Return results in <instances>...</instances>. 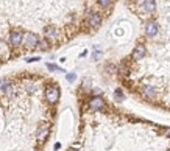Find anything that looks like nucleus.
I'll use <instances>...</instances> for the list:
<instances>
[{
	"label": "nucleus",
	"instance_id": "obj_1",
	"mask_svg": "<svg viewBox=\"0 0 170 151\" xmlns=\"http://www.w3.org/2000/svg\"><path fill=\"white\" fill-rule=\"evenodd\" d=\"M45 98L48 103H56L59 98V89L56 86H48L45 89Z\"/></svg>",
	"mask_w": 170,
	"mask_h": 151
},
{
	"label": "nucleus",
	"instance_id": "obj_2",
	"mask_svg": "<svg viewBox=\"0 0 170 151\" xmlns=\"http://www.w3.org/2000/svg\"><path fill=\"white\" fill-rule=\"evenodd\" d=\"M37 36L36 34H33V33H27V34H23V37H22V44L27 47V48H34L36 47V44H37Z\"/></svg>",
	"mask_w": 170,
	"mask_h": 151
},
{
	"label": "nucleus",
	"instance_id": "obj_3",
	"mask_svg": "<svg viewBox=\"0 0 170 151\" xmlns=\"http://www.w3.org/2000/svg\"><path fill=\"white\" fill-rule=\"evenodd\" d=\"M89 107L90 109H94V111H100V109L104 107V101L101 97H94V98H90L89 101Z\"/></svg>",
	"mask_w": 170,
	"mask_h": 151
},
{
	"label": "nucleus",
	"instance_id": "obj_4",
	"mask_svg": "<svg viewBox=\"0 0 170 151\" xmlns=\"http://www.w3.org/2000/svg\"><path fill=\"white\" fill-rule=\"evenodd\" d=\"M48 132H50L48 125H47V123H42V125L39 126V129H37V140L39 142H44L48 137Z\"/></svg>",
	"mask_w": 170,
	"mask_h": 151
},
{
	"label": "nucleus",
	"instance_id": "obj_5",
	"mask_svg": "<svg viewBox=\"0 0 170 151\" xmlns=\"http://www.w3.org/2000/svg\"><path fill=\"white\" fill-rule=\"evenodd\" d=\"M158 23L156 22H148L147 25H145V34L148 36V37H154L156 34H158Z\"/></svg>",
	"mask_w": 170,
	"mask_h": 151
},
{
	"label": "nucleus",
	"instance_id": "obj_6",
	"mask_svg": "<svg viewBox=\"0 0 170 151\" xmlns=\"http://www.w3.org/2000/svg\"><path fill=\"white\" fill-rule=\"evenodd\" d=\"M22 37H23V34H22L20 31H12L11 36H9L11 45H12V47H19V45L22 44Z\"/></svg>",
	"mask_w": 170,
	"mask_h": 151
},
{
	"label": "nucleus",
	"instance_id": "obj_7",
	"mask_svg": "<svg viewBox=\"0 0 170 151\" xmlns=\"http://www.w3.org/2000/svg\"><path fill=\"white\" fill-rule=\"evenodd\" d=\"M87 23L90 26H98L101 23V16L97 14V12H90V14L87 16Z\"/></svg>",
	"mask_w": 170,
	"mask_h": 151
},
{
	"label": "nucleus",
	"instance_id": "obj_8",
	"mask_svg": "<svg viewBox=\"0 0 170 151\" xmlns=\"http://www.w3.org/2000/svg\"><path fill=\"white\" fill-rule=\"evenodd\" d=\"M145 53H147L145 47H142V45H137V47L134 48L133 54H131V58H133L134 61H139V59H142L143 56H145Z\"/></svg>",
	"mask_w": 170,
	"mask_h": 151
},
{
	"label": "nucleus",
	"instance_id": "obj_9",
	"mask_svg": "<svg viewBox=\"0 0 170 151\" xmlns=\"http://www.w3.org/2000/svg\"><path fill=\"white\" fill-rule=\"evenodd\" d=\"M44 36H45V39H56V36H58V33H56V28L55 26H51V25H48V26H45L44 28Z\"/></svg>",
	"mask_w": 170,
	"mask_h": 151
},
{
	"label": "nucleus",
	"instance_id": "obj_10",
	"mask_svg": "<svg viewBox=\"0 0 170 151\" xmlns=\"http://www.w3.org/2000/svg\"><path fill=\"white\" fill-rule=\"evenodd\" d=\"M142 8H143V11H147V12H154L156 11V2H154V0H143Z\"/></svg>",
	"mask_w": 170,
	"mask_h": 151
},
{
	"label": "nucleus",
	"instance_id": "obj_11",
	"mask_svg": "<svg viewBox=\"0 0 170 151\" xmlns=\"http://www.w3.org/2000/svg\"><path fill=\"white\" fill-rule=\"evenodd\" d=\"M142 93L145 95V97H150V98H151V97H154V95H156V90H154L153 86H148V84H147V86L142 87Z\"/></svg>",
	"mask_w": 170,
	"mask_h": 151
},
{
	"label": "nucleus",
	"instance_id": "obj_12",
	"mask_svg": "<svg viewBox=\"0 0 170 151\" xmlns=\"http://www.w3.org/2000/svg\"><path fill=\"white\" fill-rule=\"evenodd\" d=\"M48 39H39L37 40V44H36V47H37V50H41V51H47L48 50Z\"/></svg>",
	"mask_w": 170,
	"mask_h": 151
},
{
	"label": "nucleus",
	"instance_id": "obj_13",
	"mask_svg": "<svg viewBox=\"0 0 170 151\" xmlns=\"http://www.w3.org/2000/svg\"><path fill=\"white\" fill-rule=\"evenodd\" d=\"M8 87H9V79L2 78V79H0V90H6Z\"/></svg>",
	"mask_w": 170,
	"mask_h": 151
},
{
	"label": "nucleus",
	"instance_id": "obj_14",
	"mask_svg": "<svg viewBox=\"0 0 170 151\" xmlns=\"http://www.w3.org/2000/svg\"><path fill=\"white\" fill-rule=\"evenodd\" d=\"M114 95H115V100H117V101H123V92H122L120 89H115Z\"/></svg>",
	"mask_w": 170,
	"mask_h": 151
},
{
	"label": "nucleus",
	"instance_id": "obj_15",
	"mask_svg": "<svg viewBox=\"0 0 170 151\" xmlns=\"http://www.w3.org/2000/svg\"><path fill=\"white\" fill-rule=\"evenodd\" d=\"M111 3H112V0H98V5L101 8H108Z\"/></svg>",
	"mask_w": 170,
	"mask_h": 151
},
{
	"label": "nucleus",
	"instance_id": "obj_16",
	"mask_svg": "<svg viewBox=\"0 0 170 151\" xmlns=\"http://www.w3.org/2000/svg\"><path fill=\"white\" fill-rule=\"evenodd\" d=\"M47 68L50 72H61V68L58 65H55V64H47Z\"/></svg>",
	"mask_w": 170,
	"mask_h": 151
},
{
	"label": "nucleus",
	"instance_id": "obj_17",
	"mask_svg": "<svg viewBox=\"0 0 170 151\" xmlns=\"http://www.w3.org/2000/svg\"><path fill=\"white\" fill-rule=\"evenodd\" d=\"M66 78H67V81H70V83H72V81H75V78H76V76H75V73H67V76H66Z\"/></svg>",
	"mask_w": 170,
	"mask_h": 151
},
{
	"label": "nucleus",
	"instance_id": "obj_18",
	"mask_svg": "<svg viewBox=\"0 0 170 151\" xmlns=\"http://www.w3.org/2000/svg\"><path fill=\"white\" fill-rule=\"evenodd\" d=\"M27 61H28V62H34V61H39V58H28Z\"/></svg>",
	"mask_w": 170,
	"mask_h": 151
},
{
	"label": "nucleus",
	"instance_id": "obj_19",
	"mask_svg": "<svg viewBox=\"0 0 170 151\" xmlns=\"http://www.w3.org/2000/svg\"><path fill=\"white\" fill-rule=\"evenodd\" d=\"M168 134H170V129H168Z\"/></svg>",
	"mask_w": 170,
	"mask_h": 151
}]
</instances>
